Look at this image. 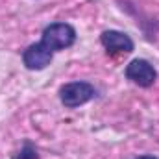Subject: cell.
Segmentation results:
<instances>
[{
	"label": "cell",
	"mask_w": 159,
	"mask_h": 159,
	"mask_svg": "<svg viewBox=\"0 0 159 159\" xmlns=\"http://www.w3.org/2000/svg\"><path fill=\"white\" fill-rule=\"evenodd\" d=\"M126 78L133 81L139 87H152L157 80V72L154 69V65L146 59H133L129 61V65L126 67Z\"/></svg>",
	"instance_id": "3"
},
{
	"label": "cell",
	"mask_w": 159,
	"mask_h": 159,
	"mask_svg": "<svg viewBox=\"0 0 159 159\" xmlns=\"http://www.w3.org/2000/svg\"><path fill=\"white\" fill-rule=\"evenodd\" d=\"M135 159H159V157H156V156H139Z\"/></svg>",
	"instance_id": "7"
},
{
	"label": "cell",
	"mask_w": 159,
	"mask_h": 159,
	"mask_svg": "<svg viewBox=\"0 0 159 159\" xmlns=\"http://www.w3.org/2000/svg\"><path fill=\"white\" fill-rule=\"evenodd\" d=\"M15 159H39V156H37V150L32 146V143H24V146L20 148Z\"/></svg>",
	"instance_id": "6"
},
{
	"label": "cell",
	"mask_w": 159,
	"mask_h": 159,
	"mask_svg": "<svg viewBox=\"0 0 159 159\" xmlns=\"http://www.w3.org/2000/svg\"><path fill=\"white\" fill-rule=\"evenodd\" d=\"M41 43L52 52L65 50L76 43V30L67 22H52L43 30Z\"/></svg>",
	"instance_id": "1"
},
{
	"label": "cell",
	"mask_w": 159,
	"mask_h": 159,
	"mask_svg": "<svg viewBox=\"0 0 159 159\" xmlns=\"http://www.w3.org/2000/svg\"><path fill=\"white\" fill-rule=\"evenodd\" d=\"M102 46L109 54H129L133 52V41L128 34L119 32V30H106L100 35Z\"/></svg>",
	"instance_id": "5"
},
{
	"label": "cell",
	"mask_w": 159,
	"mask_h": 159,
	"mask_svg": "<svg viewBox=\"0 0 159 159\" xmlns=\"http://www.w3.org/2000/svg\"><path fill=\"white\" fill-rule=\"evenodd\" d=\"M54 57V52L50 48H46L43 43H34L30 44L24 52H22V63L28 70H43L50 65Z\"/></svg>",
	"instance_id": "4"
},
{
	"label": "cell",
	"mask_w": 159,
	"mask_h": 159,
	"mask_svg": "<svg viewBox=\"0 0 159 159\" xmlns=\"http://www.w3.org/2000/svg\"><path fill=\"white\" fill-rule=\"evenodd\" d=\"M96 96V89L89 81H70L59 89V100L65 107H80Z\"/></svg>",
	"instance_id": "2"
}]
</instances>
